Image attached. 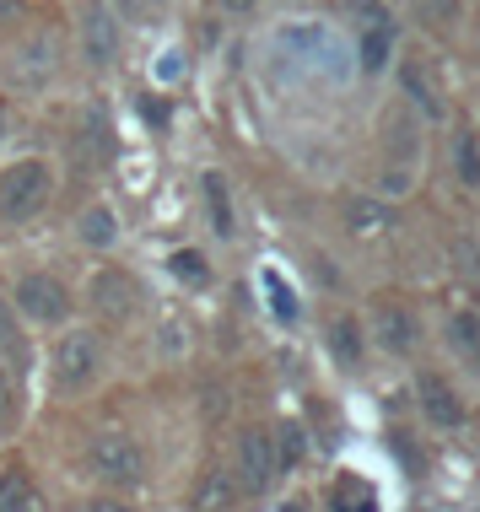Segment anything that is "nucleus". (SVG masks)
Wrapping results in <instances>:
<instances>
[{"label":"nucleus","mask_w":480,"mask_h":512,"mask_svg":"<svg viewBox=\"0 0 480 512\" xmlns=\"http://www.w3.org/2000/svg\"><path fill=\"white\" fill-rule=\"evenodd\" d=\"M0 512H44V496L27 475H0Z\"/></svg>","instance_id":"14"},{"label":"nucleus","mask_w":480,"mask_h":512,"mask_svg":"<svg viewBox=\"0 0 480 512\" xmlns=\"http://www.w3.org/2000/svg\"><path fill=\"white\" fill-rule=\"evenodd\" d=\"M195 507H200V512H227V507H232L227 475H205V480H200V491H195Z\"/></svg>","instance_id":"20"},{"label":"nucleus","mask_w":480,"mask_h":512,"mask_svg":"<svg viewBox=\"0 0 480 512\" xmlns=\"http://www.w3.org/2000/svg\"><path fill=\"white\" fill-rule=\"evenodd\" d=\"M87 459H92V469H98L103 480H114V486H135V480L146 475L141 442L125 437V432H98V437H92V448H87Z\"/></svg>","instance_id":"4"},{"label":"nucleus","mask_w":480,"mask_h":512,"mask_svg":"<svg viewBox=\"0 0 480 512\" xmlns=\"http://www.w3.org/2000/svg\"><path fill=\"white\" fill-rule=\"evenodd\" d=\"M270 448H276V469H292L297 459H303V448H308V442H303V426H292V421H286L281 432L270 437Z\"/></svg>","instance_id":"19"},{"label":"nucleus","mask_w":480,"mask_h":512,"mask_svg":"<svg viewBox=\"0 0 480 512\" xmlns=\"http://www.w3.org/2000/svg\"><path fill=\"white\" fill-rule=\"evenodd\" d=\"M76 238L87 243V248H114L119 243V211L114 205H87V211L76 216Z\"/></svg>","instance_id":"10"},{"label":"nucleus","mask_w":480,"mask_h":512,"mask_svg":"<svg viewBox=\"0 0 480 512\" xmlns=\"http://www.w3.org/2000/svg\"><path fill=\"white\" fill-rule=\"evenodd\" d=\"M416 389H421V410H427L432 426H464V399L454 394V383H443L437 372H427Z\"/></svg>","instance_id":"9"},{"label":"nucleus","mask_w":480,"mask_h":512,"mask_svg":"<svg viewBox=\"0 0 480 512\" xmlns=\"http://www.w3.org/2000/svg\"><path fill=\"white\" fill-rule=\"evenodd\" d=\"M448 340H454L459 356H470V362H480V313H454L448 318Z\"/></svg>","instance_id":"17"},{"label":"nucleus","mask_w":480,"mask_h":512,"mask_svg":"<svg viewBox=\"0 0 480 512\" xmlns=\"http://www.w3.org/2000/svg\"><path fill=\"white\" fill-rule=\"evenodd\" d=\"M400 87H405V98L416 103V108H421V114H427V119H443V98H437L432 76L421 71L416 60H405V65H400Z\"/></svg>","instance_id":"13"},{"label":"nucleus","mask_w":480,"mask_h":512,"mask_svg":"<svg viewBox=\"0 0 480 512\" xmlns=\"http://www.w3.org/2000/svg\"><path fill=\"white\" fill-rule=\"evenodd\" d=\"M454 173H459L470 189H480V135H475V130L459 135V146H454Z\"/></svg>","instance_id":"18"},{"label":"nucleus","mask_w":480,"mask_h":512,"mask_svg":"<svg viewBox=\"0 0 480 512\" xmlns=\"http://www.w3.org/2000/svg\"><path fill=\"white\" fill-rule=\"evenodd\" d=\"M49 200V162L22 157L0 173V221H27L38 216Z\"/></svg>","instance_id":"2"},{"label":"nucleus","mask_w":480,"mask_h":512,"mask_svg":"<svg viewBox=\"0 0 480 512\" xmlns=\"http://www.w3.org/2000/svg\"><path fill=\"white\" fill-rule=\"evenodd\" d=\"M11 313L27 318V324H65L71 318V292H65V281H54L44 270H27L17 286H11Z\"/></svg>","instance_id":"3"},{"label":"nucleus","mask_w":480,"mask_h":512,"mask_svg":"<svg viewBox=\"0 0 480 512\" xmlns=\"http://www.w3.org/2000/svg\"><path fill=\"white\" fill-rule=\"evenodd\" d=\"M6 135H11V108L0 103V141H6Z\"/></svg>","instance_id":"29"},{"label":"nucleus","mask_w":480,"mask_h":512,"mask_svg":"<svg viewBox=\"0 0 480 512\" xmlns=\"http://www.w3.org/2000/svg\"><path fill=\"white\" fill-rule=\"evenodd\" d=\"M6 415H11V394H6V378H0V426H6Z\"/></svg>","instance_id":"28"},{"label":"nucleus","mask_w":480,"mask_h":512,"mask_svg":"<svg viewBox=\"0 0 480 512\" xmlns=\"http://www.w3.org/2000/svg\"><path fill=\"white\" fill-rule=\"evenodd\" d=\"M0 351H17V313H11V302H0Z\"/></svg>","instance_id":"25"},{"label":"nucleus","mask_w":480,"mask_h":512,"mask_svg":"<svg viewBox=\"0 0 480 512\" xmlns=\"http://www.w3.org/2000/svg\"><path fill=\"white\" fill-rule=\"evenodd\" d=\"M76 33H81V54H87L92 65H114L119 60V22H114V11H108L103 0H87V6H81Z\"/></svg>","instance_id":"6"},{"label":"nucleus","mask_w":480,"mask_h":512,"mask_svg":"<svg viewBox=\"0 0 480 512\" xmlns=\"http://www.w3.org/2000/svg\"><path fill=\"white\" fill-rule=\"evenodd\" d=\"M87 512H135V507L130 502H114V496H92Z\"/></svg>","instance_id":"26"},{"label":"nucleus","mask_w":480,"mask_h":512,"mask_svg":"<svg viewBox=\"0 0 480 512\" xmlns=\"http://www.w3.org/2000/svg\"><path fill=\"white\" fill-rule=\"evenodd\" d=\"M335 512H378V507H373V491L356 486V496H351V486L340 480V491H335Z\"/></svg>","instance_id":"24"},{"label":"nucleus","mask_w":480,"mask_h":512,"mask_svg":"<svg viewBox=\"0 0 480 512\" xmlns=\"http://www.w3.org/2000/svg\"><path fill=\"white\" fill-rule=\"evenodd\" d=\"M157 345H162V356H168V362H178V356L189 351V329H184V318H178V313H168V318H162V329H157Z\"/></svg>","instance_id":"21"},{"label":"nucleus","mask_w":480,"mask_h":512,"mask_svg":"<svg viewBox=\"0 0 480 512\" xmlns=\"http://www.w3.org/2000/svg\"><path fill=\"white\" fill-rule=\"evenodd\" d=\"M200 189H205V211H211V232H216V238H232V232H238V211H232L227 178L222 173H205Z\"/></svg>","instance_id":"12"},{"label":"nucleus","mask_w":480,"mask_h":512,"mask_svg":"<svg viewBox=\"0 0 480 512\" xmlns=\"http://www.w3.org/2000/svg\"><path fill=\"white\" fill-rule=\"evenodd\" d=\"M87 297H92V308H98L103 318H114V324H125V318L141 313V281H135L130 270H119V265H103L98 275H92V286H87Z\"/></svg>","instance_id":"5"},{"label":"nucleus","mask_w":480,"mask_h":512,"mask_svg":"<svg viewBox=\"0 0 480 512\" xmlns=\"http://www.w3.org/2000/svg\"><path fill=\"white\" fill-rule=\"evenodd\" d=\"M346 216H351V232H383V227H389V211L373 205V200H356Z\"/></svg>","instance_id":"22"},{"label":"nucleus","mask_w":480,"mask_h":512,"mask_svg":"<svg viewBox=\"0 0 480 512\" xmlns=\"http://www.w3.org/2000/svg\"><path fill=\"white\" fill-rule=\"evenodd\" d=\"M373 329H378V345L389 356H405L416 351V313L405 308V302H378L373 313Z\"/></svg>","instance_id":"8"},{"label":"nucleus","mask_w":480,"mask_h":512,"mask_svg":"<svg viewBox=\"0 0 480 512\" xmlns=\"http://www.w3.org/2000/svg\"><path fill=\"white\" fill-rule=\"evenodd\" d=\"M265 297L276 302V318H281V324H292V318H297V297L286 292V281H281V275H265Z\"/></svg>","instance_id":"23"},{"label":"nucleus","mask_w":480,"mask_h":512,"mask_svg":"<svg viewBox=\"0 0 480 512\" xmlns=\"http://www.w3.org/2000/svg\"><path fill=\"white\" fill-rule=\"evenodd\" d=\"M254 6H259V0H222V11H232V17H249Z\"/></svg>","instance_id":"27"},{"label":"nucleus","mask_w":480,"mask_h":512,"mask_svg":"<svg viewBox=\"0 0 480 512\" xmlns=\"http://www.w3.org/2000/svg\"><path fill=\"white\" fill-rule=\"evenodd\" d=\"M98 372H103V340H98V329H65V335L54 340V351H49V383L60 394L87 389Z\"/></svg>","instance_id":"1"},{"label":"nucleus","mask_w":480,"mask_h":512,"mask_svg":"<svg viewBox=\"0 0 480 512\" xmlns=\"http://www.w3.org/2000/svg\"><path fill=\"white\" fill-rule=\"evenodd\" d=\"M168 275H173V281H184V286H205V281H211V265H205L200 248H173V254H168Z\"/></svg>","instance_id":"16"},{"label":"nucleus","mask_w":480,"mask_h":512,"mask_svg":"<svg viewBox=\"0 0 480 512\" xmlns=\"http://www.w3.org/2000/svg\"><path fill=\"white\" fill-rule=\"evenodd\" d=\"M276 475V448L265 432H238V480L243 491H265Z\"/></svg>","instance_id":"7"},{"label":"nucleus","mask_w":480,"mask_h":512,"mask_svg":"<svg viewBox=\"0 0 480 512\" xmlns=\"http://www.w3.org/2000/svg\"><path fill=\"white\" fill-rule=\"evenodd\" d=\"M356 49H362V65H367V71H383V65H389V49H394V27H389V17L367 27Z\"/></svg>","instance_id":"15"},{"label":"nucleus","mask_w":480,"mask_h":512,"mask_svg":"<svg viewBox=\"0 0 480 512\" xmlns=\"http://www.w3.org/2000/svg\"><path fill=\"white\" fill-rule=\"evenodd\" d=\"M329 351H335L340 367H362L367 362V335H362V324H356L351 313H340L335 324H329Z\"/></svg>","instance_id":"11"}]
</instances>
